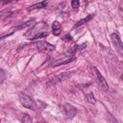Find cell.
I'll list each match as a JSON object with an SVG mask.
<instances>
[{
  "instance_id": "1",
  "label": "cell",
  "mask_w": 123,
  "mask_h": 123,
  "mask_svg": "<svg viewBox=\"0 0 123 123\" xmlns=\"http://www.w3.org/2000/svg\"><path fill=\"white\" fill-rule=\"evenodd\" d=\"M19 102L26 109L36 110V103H35V101L33 100V98L31 96L27 95L24 92L19 93Z\"/></svg>"
},
{
  "instance_id": "2",
  "label": "cell",
  "mask_w": 123,
  "mask_h": 123,
  "mask_svg": "<svg viewBox=\"0 0 123 123\" xmlns=\"http://www.w3.org/2000/svg\"><path fill=\"white\" fill-rule=\"evenodd\" d=\"M92 71H93V73H94V75H95V77H96V79H97L98 83L100 84L101 87H102L105 91H108V90H109L108 83H107V81L105 80V78L103 77V75L100 73V71H99L95 66H93V67H92Z\"/></svg>"
},
{
  "instance_id": "3",
  "label": "cell",
  "mask_w": 123,
  "mask_h": 123,
  "mask_svg": "<svg viewBox=\"0 0 123 123\" xmlns=\"http://www.w3.org/2000/svg\"><path fill=\"white\" fill-rule=\"evenodd\" d=\"M111 41H112L114 47L120 53H123V42H122L120 37L118 36V34L117 33H112L111 36Z\"/></svg>"
},
{
  "instance_id": "4",
  "label": "cell",
  "mask_w": 123,
  "mask_h": 123,
  "mask_svg": "<svg viewBox=\"0 0 123 123\" xmlns=\"http://www.w3.org/2000/svg\"><path fill=\"white\" fill-rule=\"evenodd\" d=\"M73 74H74L73 71H69V72L62 73V74H60V75H58V76H55V77L50 81L49 84H51V85H55V84H57V83H60V82H62V81H64V80L70 78V76L73 75Z\"/></svg>"
},
{
  "instance_id": "5",
  "label": "cell",
  "mask_w": 123,
  "mask_h": 123,
  "mask_svg": "<svg viewBox=\"0 0 123 123\" xmlns=\"http://www.w3.org/2000/svg\"><path fill=\"white\" fill-rule=\"evenodd\" d=\"M36 46L38 49V51H41V52H48V51H52L55 49L54 45L46 41H38L36 43Z\"/></svg>"
},
{
  "instance_id": "6",
  "label": "cell",
  "mask_w": 123,
  "mask_h": 123,
  "mask_svg": "<svg viewBox=\"0 0 123 123\" xmlns=\"http://www.w3.org/2000/svg\"><path fill=\"white\" fill-rule=\"evenodd\" d=\"M63 108H64V112H65L67 118L72 119V118L76 115V113H77V110H76V108H75L74 106H72L71 104H69V103H65V104L63 105Z\"/></svg>"
},
{
  "instance_id": "7",
  "label": "cell",
  "mask_w": 123,
  "mask_h": 123,
  "mask_svg": "<svg viewBox=\"0 0 123 123\" xmlns=\"http://www.w3.org/2000/svg\"><path fill=\"white\" fill-rule=\"evenodd\" d=\"M76 60V57H71V58H65V59H60V60H56L54 61L52 63H51V66H58V65H61V64H66V63H69L73 61Z\"/></svg>"
},
{
  "instance_id": "8",
  "label": "cell",
  "mask_w": 123,
  "mask_h": 123,
  "mask_svg": "<svg viewBox=\"0 0 123 123\" xmlns=\"http://www.w3.org/2000/svg\"><path fill=\"white\" fill-rule=\"evenodd\" d=\"M52 32L55 36H59L62 33V26L58 21H54L52 24Z\"/></svg>"
},
{
  "instance_id": "9",
  "label": "cell",
  "mask_w": 123,
  "mask_h": 123,
  "mask_svg": "<svg viewBox=\"0 0 123 123\" xmlns=\"http://www.w3.org/2000/svg\"><path fill=\"white\" fill-rule=\"evenodd\" d=\"M93 16H94V14H88V15H87V16H86L85 18H82L81 20H79V21L75 24V27H79V26H82V25H84V24L87 23L89 20H91V19L93 18Z\"/></svg>"
},
{
  "instance_id": "10",
  "label": "cell",
  "mask_w": 123,
  "mask_h": 123,
  "mask_svg": "<svg viewBox=\"0 0 123 123\" xmlns=\"http://www.w3.org/2000/svg\"><path fill=\"white\" fill-rule=\"evenodd\" d=\"M46 7H47V1H42V2H39V3H37V4L32 5L28 10H34V9H46Z\"/></svg>"
},
{
  "instance_id": "11",
  "label": "cell",
  "mask_w": 123,
  "mask_h": 123,
  "mask_svg": "<svg viewBox=\"0 0 123 123\" xmlns=\"http://www.w3.org/2000/svg\"><path fill=\"white\" fill-rule=\"evenodd\" d=\"M86 101H87L89 104H95V103H96V99H95V97H94V95H93L92 92L86 93Z\"/></svg>"
},
{
  "instance_id": "12",
  "label": "cell",
  "mask_w": 123,
  "mask_h": 123,
  "mask_svg": "<svg viewBox=\"0 0 123 123\" xmlns=\"http://www.w3.org/2000/svg\"><path fill=\"white\" fill-rule=\"evenodd\" d=\"M47 36H48V33L47 32H41V33H37V35H35L31 39L35 40V39H38V38H43V37H45Z\"/></svg>"
},
{
  "instance_id": "13",
  "label": "cell",
  "mask_w": 123,
  "mask_h": 123,
  "mask_svg": "<svg viewBox=\"0 0 123 123\" xmlns=\"http://www.w3.org/2000/svg\"><path fill=\"white\" fill-rule=\"evenodd\" d=\"M79 6H80V1L79 0H72L71 1V7L72 8L77 9V8H79Z\"/></svg>"
},
{
  "instance_id": "14",
  "label": "cell",
  "mask_w": 123,
  "mask_h": 123,
  "mask_svg": "<svg viewBox=\"0 0 123 123\" xmlns=\"http://www.w3.org/2000/svg\"><path fill=\"white\" fill-rule=\"evenodd\" d=\"M21 121L22 122H31L32 119L28 114H23V117L21 118Z\"/></svg>"
},
{
  "instance_id": "15",
  "label": "cell",
  "mask_w": 123,
  "mask_h": 123,
  "mask_svg": "<svg viewBox=\"0 0 123 123\" xmlns=\"http://www.w3.org/2000/svg\"><path fill=\"white\" fill-rule=\"evenodd\" d=\"M31 23H32V21H27V22H25V24H22V25L18 26V27L16 28V30H18V29H22V28H25V27H27V26L31 25Z\"/></svg>"
},
{
  "instance_id": "16",
  "label": "cell",
  "mask_w": 123,
  "mask_h": 123,
  "mask_svg": "<svg viewBox=\"0 0 123 123\" xmlns=\"http://www.w3.org/2000/svg\"><path fill=\"white\" fill-rule=\"evenodd\" d=\"M62 39H63V40H71V39H72V37H71L70 35H66V36L63 37Z\"/></svg>"
},
{
  "instance_id": "17",
  "label": "cell",
  "mask_w": 123,
  "mask_h": 123,
  "mask_svg": "<svg viewBox=\"0 0 123 123\" xmlns=\"http://www.w3.org/2000/svg\"><path fill=\"white\" fill-rule=\"evenodd\" d=\"M1 83L3 82V80H4V71H3V69H1Z\"/></svg>"
},
{
  "instance_id": "18",
  "label": "cell",
  "mask_w": 123,
  "mask_h": 123,
  "mask_svg": "<svg viewBox=\"0 0 123 123\" xmlns=\"http://www.w3.org/2000/svg\"><path fill=\"white\" fill-rule=\"evenodd\" d=\"M121 80H122V81H123V74H122V75H121Z\"/></svg>"
}]
</instances>
